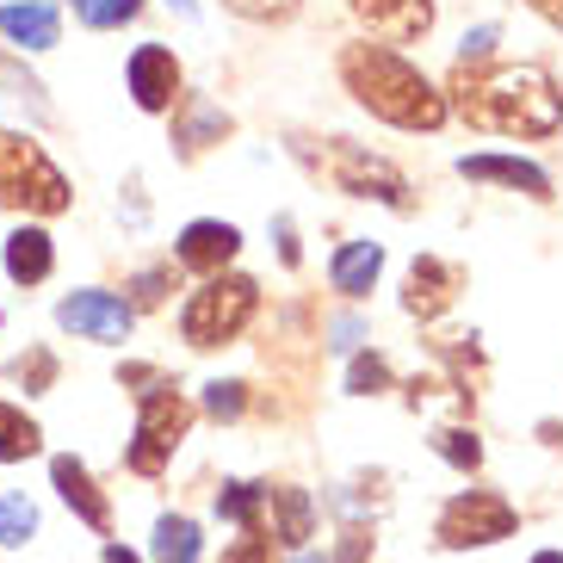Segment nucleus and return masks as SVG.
<instances>
[{"mask_svg": "<svg viewBox=\"0 0 563 563\" xmlns=\"http://www.w3.org/2000/svg\"><path fill=\"white\" fill-rule=\"evenodd\" d=\"M459 112L477 131L501 136H551L563 118V100L539 63H501V68H459L452 75Z\"/></svg>", "mask_w": 563, "mask_h": 563, "instance_id": "obj_1", "label": "nucleus"}, {"mask_svg": "<svg viewBox=\"0 0 563 563\" xmlns=\"http://www.w3.org/2000/svg\"><path fill=\"white\" fill-rule=\"evenodd\" d=\"M341 81L365 112L397 124V131H440L446 124V93L384 44H347L341 51Z\"/></svg>", "mask_w": 563, "mask_h": 563, "instance_id": "obj_2", "label": "nucleus"}, {"mask_svg": "<svg viewBox=\"0 0 563 563\" xmlns=\"http://www.w3.org/2000/svg\"><path fill=\"white\" fill-rule=\"evenodd\" d=\"M254 310H261V285L249 279V273H217V279H205L192 298H186L180 310V329L192 347H230L235 334L254 322Z\"/></svg>", "mask_w": 563, "mask_h": 563, "instance_id": "obj_3", "label": "nucleus"}, {"mask_svg": "<svg viewBox=\"0 0 563 563\" xmlns=\"http://www.w3.org/2000/svg\"><path fill=\"white\" fill-rule=\"evenodd\" d=\"M0 205L37 211V217L68 211V180L51 167V155L19 131H0Z\"/></svg>", "mask_w": 563, "mask_h": 563, "instance_id": "obj_4", "label": "nucleus"}, {"mask_svg": "<svg viewBox=\"0 0 563 563\" xmlns=\"http://www.w3.org/2000/svg\"><path fill=\"white\" fill-rule=\"evenodd\" d=\"M186 421H192L186 397L174 390V384H155L150 397H143V421H136V446H131V471L155 477V471L174 459V446H180Z\"/></svg>", "mask_w": 563, "mask_h": 563, "instance_id": "obj_5", "label": "nucleus"}, {"mask_svg": "<svg viewBox=\"0 0 563 563\" xmlns=\"http://www.w3.org/2000/svg\"><path fill=\"white\" fill-rule=\"evenodd\" d=\"M514 532V508L501 496H489V489H464V496H452L446 508H440V545H496V539H508Z\"/></svg>", "mask_w": 563, "mask_h": 563, "instance_id": "obj_6", "label": "nucleus"}, {"mask_svg": "<svg viewBox=\"0 0 563 563\" xmlns=\"http://www.w3.org/2000/svg\"><path fill=\"white\" fill-rule=\"evenodd\" d=\"M329 174L341 192H353V199H384V205H409V186H402V174L390 162H378V155H365L360 143H329Z\"/></svg>", "mask_w": 563, "mask_h": 563, "instance_id": "obj_7", "label": "nucleus"}, {"mask_svg": "<svg viewBox=\"0 0 563 563\" xmlns=\"http://www.w3.org/2000/svg\"><path fill=\"white\" fill-rule=\"evenodd\" d=\"M56 322L87 341H124L131 334V303L112 298V291H75V298L56 303Z\"/></svg>", "mask_w": 563, "mask_h": 563, "instance_id": "obj_8", "label": "nucleus"}, {"mask_svg": "<svg viewBox=\"0 0 563 563\" xmlns=\"http://www.w3.org/2000/svg\"><path fill=\"white\" fill-rule=\"evenodd\" d=\"M131 93H136L143 112H167V106L180 100V63H174V51L143 44V51L131 56Z\"/></svg>", "mask_w": 563, "mask_h": 563, "instance_id": "obj_9", "label": "nucleus"}, {"mask_svg": "<svg viewBox=\"0 0 563 563\" xmlns=\"http://www.w3.org/2000/svg\"><path fill=\"white\" fill-rule=\"evenodd\" d=\"M235 249H242V230H235V223H217V217H199V223L180 230V266L211 273V279L235 261Z\"/></svg>", "mask_w": 563, "mask_h": 563, "instance_id": "obj_10", "label": "nucleus"}, {"mask_svg": "<svg viewBox=\"0 0 563 563\" xmlns=\"http://www.w3.org/2000/svg\"><path fill=\"white\" fill-rule=\"evenodd\" d=\"M459 285H464V279H459V266H452V261H440V254H421V261L409 266V291H402V310L428 322V316H440L452 298H459Z\"/></svg>", "mask_w": 563, "mask_h": 563, "instance_id": "obj_11", "label": "nucleus"}, {"mask_svg": "<svg viewBox=\"0 0 563 563\" xmlns=\"http://www.w3.org/2000/svg\"><path fill=\"white\" fill-rule=\"evenodd\" d=\"M353 13H360L378 37L409 44V37H421L433 25V0H353Z\"/></svg>", "mask_w": 563, "mask_h": 563, "instance_id": "obj_12", "label": "nucleus"}, {"mask_svg": "<svg viewBox=\"0 0 563 563\" xmlns=\"http://www.w3.org/2000/svg\"><path fill=\"white\" fill-rule=\"evenodd\" d=\"M464 180H501V186H520L527 199H551V174L545 167L520 162V155H464L459 162Z\"/></svg>", "mask_w": 563, "mask_h": 563, "instance_id": "obj_13", "label": "nucleus"}, {"mask_svg": "<svg viewBox=\"0 0 563 563\" xmlns=\"http://www.w3.org/2000/svg\"><path fill=\"white\" fill-rule=\"evenodd\" d=\"M0 32L13 37L19 51H51L63 25H56V7H44V0H13V7H0Z\"/></svg>", "mask_w": 563, "mask_h": 563, "instance_id": "obj_14", "label": "nucleus"}, {"mask_svg": "<svg viewBox=\"0 0 563 563\" xmlns=\"http://www.w3.org/2000/svg\"><path fill=\"white\" fill-rule=\"evenodd\" d=\"M51 477H56V489H63V501L75 514H81L87 527H112V508H106V496H100V483L87 477V464H75V459H56L51 464Z\"/></svg>", "mask_w": 563, "mask_h": 563, "instance_id": "obj_15", "label": "nucleus"}, {"mask_svg": "<svg viewBox=\"0 0 563 563\" xmlns=\"http://www.w3.org/2000/svg\"><path fill=\"white\" fill-rule=\"evenodd\" d=\"M378 273H384V242H347L329 266V279H334L341 298H365V291L378 285Z\"/></svg>", "mask_w": 563, "mask_h": 563, "instance_id": "obj_16", "label": "nucleus"}, {"mask_svg": "<svg viewBox=\"0 0 563 563\" xmlns=\"http://www.w3.org/2000/svg\"><path fill=\"white\" fill-rule=\"evenodd\" d=\"M51 266H56V249H51V235L44 230H13L7 235V273H13L19 285L51 279Z\"/></svg>", "mask_w": 563, "mask_h": 563, "instance_id": "obj_17", "label": "nucleus"}, {"mask_svg": "<svg viewBox=\"0 0 563 563\" xmlns=\"http://www.w3.org/2000/svg\"><path fill=\"white\" fill-rule=\"evenodd\" d=\"M266 508L279 514V520H273V545H303V539H310V496H303V489H291V483L273 489V483H266Z\"/></svg>", "mask_w": 563, "mask_h": 563, "instance_id": "obj_18", "label": "nucleus"}, {"mask_svg": "<svg viewBox=\"0 0 563 563\" xmlns=\"http://www.w3.org/2000/svg\"><path fill=\"white\" fill-rule=\"evenodd\" d=\"M37 421L25 409H13V402H0V464H19V459H32L37 452Z\"/></svg>", "mask_w": 563, "mask_h": 563, "instance_id": "obj_19", "label": "nucleus"}, {"mask_svg": "<svg viewBox=\"0 0 563 563\" xmlns=\"http://www.w3.org/2000/svg\"><path fill=\"white\" fill-rule=\"evenodd\" d=\"M155 558L162 563H192L199 558V527L186 514H162L155 520Z\"/></svg>", "mask_w": 563, "mask_h": 563, "instance_id": "obj_20", "label": "nucleus"}, {"mask_svg": "<svg viewBox=\"0 0 563 563\" xmlns=\"http://www.w3.org/2000/svg\"><path fill=\"white\" fill-rule=\"evenodd\" d=\"M261 508H266V483H223L217 489V514L235 520V527H261Z\"/></svg>", "mask_w": 563, "mask_h": 563, "instance_id": "obj_21", "label": "nucleus"}, {"mask_svg": "<svg viewBox=\"0 0 563 563\" xmlns=\"http://www.w3.org/2000/svg\"><path fill=\"white\" fill-rule=\"evenodd\" d=\"M37 532V508L25 496H0V545H25Z\"/></svg>", "mask_w": 563, "mask_h": 563, "instance_id": "obj_22", "label": "nucleus"}, {"mask_svg": "<svg viewBox=\"0 0 563 563\" xmlns=\"http://www.w3.org/2000/svg\"><path fill=\"white\" fill-rule=\"evenodd\" d=\"M211 136H230V118L211 112V106H192V118H186V131H180V150H186V155H199Z\"/></svg>", "mask_w": 563, "mask_h": 563, "instance_id": "obj_23", "label": "nucleus"}, {"mask_svg": "<svg viewBox=\"0 0 563 563\" xmlns=\"http://www.w3.org/2000/svg\"><path fill=\"white\" fill-rule=\"evenodd\" d=\"M433 446H440V459H452V464H459V471H477V464H483L477 433H464V428H446L440 440H433Z\"/></svg>", "mask_w": 563, "mask_h": 563, "instance_id": "obj_24", "label": "nucleus"}, {"mask_svg": "<svg viewBox=\"0 0 563 563\" xmlns=\"http://www.w3.org/2000/svg\"><path fill=\"white\" fill-rule=\"evenodd\" d=\"M136 7H143V0H81V19L93 32H112L124 19H136Z\"/></svg>", "mask_w": 563, "mask_h": 563, "instance_id": "obj_25", "label": "nucleus"}, {"mask_svg": "<svg viewBox=\"0 0 563 563\" xmlns=\"http://www.w3.org/2000/svg\"><path fill=\"white\" fill-rule=\"evenodd\" d=\"M384 384H390V365H384L378 353H360L353 372H347V390L353 397H372V390H384Z\"/></svg>", "mask_w": 563, "mask_h": 563, "instance_id": "obj_26", "label": "nucleus"}, {"mask_svg": "<svg viewBox=\"0 0 563 563\" xmlns=\"http://www.w3.org/2000/svg\"><path fill=\"white\" fill-rule=\"evenodd\" d=\"M242 390H249V384H211V390H205V409H211L217 421H235V415L249 409V397H242Z\"/></svg>", "mask_w": 563, "mask_h": 563, "instance_id": "obj_27", "label": "nucleus"}, {"mask_svg": "<svg viewBox=\"0 0 563 563\" xmlns=\"http://www.w3.org/2000/svg\"><path fill=\"white\" fill-rule=\"evenodd\" d=\"M51 378H56L51 347H32L25 360H19V384H25V390H51Z\"/></svg>", "mask_w": 563, "mask_h": 563, "instance_id": "obj_28", "label": "nucleus"}, {"mask_svg": "<svg viewBox=\"0 0 563 563\" xmlns=\"http://www.w3.org/2000/svg\"><path fill=\"white\" fill-rule=\"evenodd\" d=\"M496 44H501L496 25H477V32H464V44H459V68H477L483 56L496 51Z\"/></svg>", "mask_w": 563, "mask_h": 563, "instance_id": "obj_29", "label": "nucleus"}, {"mask_svg": "<svg viewBox=\"0 0 563 563\" xmlns=\"http://www.w3.org/2000/svg\"><path fill=\"white\" fill-rule=\"evenodd\" d=\"M223 7L242 19H291L298 13V0H223Z\"/></svg>", "mask_w": 563, "mask_h": 563, "instance_id": "obj_30", "label": "nucleus"}, {"mask_svg": "<svg viewBox=\"0 0 563 563\" xmlns=\"http://www.w3.org/2000/svg\"><path fill=\"white\" fill-rule=\"evenodd\" d=\"M266 558H273V532L249 527V539H242V545H235L223 563H266Z\"/></svg>", "mask_w": 563, "mask_h": 563, "instance_id": "obj_31", "label": "nucleus"}, {"mask_svg": "<svg viewBox=\"0 0 563 563\" xmlns=\"http://www.w3.org/2000/svg\"><path fill=\"white\" fill-rule=\"evenodd\" d=\"M162 291H167V273H162V266H155V273H143V279L131 285L136 303H162Z\"/></svg>", "mask_w": 563, "mask_h": 563, "instance_id": "obj_32", "label": "nucleus"}, {"mask_svg": "<svg viewBox=\"0 0 563 563\" xmlns=\"http://www.w3.org/2000/svg\"><path fill=\"white\" fill-rule=\"evenodd\" d=\"M527 7H532V13H539V19H551V25H558V32H563V0H527Z\"/></svg>", "mask_w": 563, "mask_h": 563, "instance_id": "obj_33", "label": "nucleus"}, {"mask_svg": "<svg viewBox=\"0 0 563 563\" xmlns=\"http://www.w3.org/2000/svg\"><path fill=\"white\" fill-rule=\"evenodd\" d=\"M279 261L298 266V242H291V223H285V217H279Z\"/></svg>", "mask_w": 563, "mask_h": 563, "instance_id": "obj_34", "label": "nucleus"}, {"mask_svg": "<svg viewBox=\"0 0 563 563\" xmlns=\"http://www.w3.org/2000/svg\"><path fill=\"white\" fill-rule=\"evenodd\" d=\"M106 563H143V558H131L124 545H106Z\"/></svg>", "mask_w": 563, "mask_h": 563, "instance_id": "obj_35", "label": "nucleus"}, {"mask_svg": "<svg viewBox=\"0 0 563 563\" xmlns=\"http://www.w3.org/2000/svg\"><path fill=\"white\" fill-rule=\"evenodd\" d=\"M532 563H563V551H539V558H532Z\"/></svg>", "mask_w": 563, "mask_h": 563, "instance_id": "obj_36", "label": "nucleus"}, {"mask_svg": "<svg viewBox=\"0 0 563 563\" xmlns=\"http://www.w3.org/2000/svg\"><path fill=\"white\" fill-rule=\"evenodd\" d=\"M167 7H174V13H186V19H192V0H167Z\"/></svg>", "mask_w": 563, "mask_h": 563, "instance_id": "obj_37", "label": "nucleus"}, {"mask_svg": "<svg viewBox=\"0 0 563 563\" xmlns=\"http://www.w3.org/2000/svg\"><path fill=\"white\" fill-rule=\"evenodd\" d=\"M291 563H322V558H291Z\"/></svg>", "mask_w": 563, "mask_h": 563, "instance_id": "obj_38", "label": "nucleus"}, {"mask_svg": "<svg viewBox=\"0 0 563 563\" xmlns=\"http://www.w3.org/2000/svg\"><path fill=\"white\" fill-rule=\"evenodd\" d=\"M558 100H563V93H558Z\"/></svg>", "mask_w": 563, "mask_h": 563, "instance_id": "obj_39", "label": "nucleus"}]
</instances>
